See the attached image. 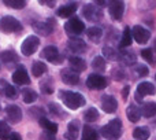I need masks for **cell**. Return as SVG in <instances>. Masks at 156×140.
I'll return each instance as SVG.
<instances>
[{"label": "cell", "mask_w": 156, "mask_h": 140, "mask_svg": "<svg viewBox=\"0 0 156 140\" xmlns=\"http://www.w3.org/2000/svg\"><path fill=\"white\" fill-rule=\"evenodd\" d=\"M59 95H60L62 102L65 103L70 110H77V109L82 107V106L85 105V98H83V95L78 94V92L62 91Z\"/></svg>", "instance_id": "1"}, {"label": "cell", "mask_w": 156, "mask_h": 140, "mask_svg": "<svg viewBox=\"0 0 156 140\" xmlns=\"http://www.w3.org/2000/svg\"><path fill=\"white\" fill-rule=\"evenodd\" d=\"M101 136L107 140H118L122 136V121L115 118L101 128Z\"/></svg>", "instance_id": "2"}, {"label": "cell", "mask_w": 156, "mask_h": 140, "mask_svg": "<svg viewBox=\"0 0 156 140\" xmlns=\"http://www.w3.org/2000/svg\"><path fill=\"white\" fill-rule=\"evenodd\" d=\"M0 30H2L3 33L21 32L22 25L16 18H14V17H11V15H5V17H3V18H0Z\"/></svg>", "instance_id": "3"}, {"label": "cell", "mask_w": 156, "mask_h": 140, "mask_svg": "<svg viewBox=\"0 0 156 140\" xmlns=\"http://www.w3.org/2000/svg\"><path fill=\"white\" fill-rule=\"evenodd\" d=\"M38 46H40V39L37 36H29L23 40L21 46V52L25 55V57H30L33 55L36 51H37Z\"/></svg>", "instance_id": "4"}, {"label": "cell", "mask_w": 156, "mask_h": 140, "mask_svg": "<svg viewBox=\"0 0 156 140\" xmlns=\"http://www.w3.org/2000/svg\"><path fill=\"white\" fill-rule=\"evenodd\" d=\"M65 30L70 36H80L85 30V25L78 17H73L65 24Z\"/></svg>", "instance_id": "5"}, {"label": "cell", "mask_w": 156, "mask_h": 140, "mask_svg": "<svg viewBox=\"0 0 156 140\" xmlns=\"http://www.w3.org/2000/svg\"><path fill=\"white\" fill-rule=\"evenodd\" d=\"M82 14H83V17H85L88 21L97 22V21H100V19L103 18V11L100 10V8H97L94 4H90V3L83 6Z\"/></svg>", "instance_id": "6"}, {"label": "cell", "mask_w": 156, "mask_h": 140, "mask_svg": "<svg viewBox=\"0 0 156 140\" xmlns=\"http://www.w3.org/2000/svg\"><path fill=\"white\" fill-rule=\"evenodd\" d=\"M86 87L93 91H99V89H104L107 87V81L100 74H90L86 78Z\"/></svg>", "instance_id": "7"}, {"label": "cell", "mask_w": 156, "mask_h": 140, "mask_svg": "<svg viewBox=\"0 0 156 140\" xmlns=\"http://www.w3.org/2000/svg\"><path fill=\"white\" fill-rule=\"evenodd\" d=\"M54 28H55L54 19H48L47 22H34V24H33L34 32L41 36H49L54 32Z\"/></svg>", "instance_id": "8"}, {"label": "cell", "mask_w": 156, "mask_h": 140, "mask_svg": "<svg viewBox=\"0 0 156 140\" xmlns=\"http://www.w3.org/2000/svg\"><path fill=\"white\" fill-rule=\"evenodd\" d=\"M132 37H134V40L138 44H145L149 40V37H151V33H149L148 29L137 25V26H134L132 29Z\"/></svg>", "instance_id": "9"}, {"label": "cell", "mask_w": 156, "mask_h": 140, "mask_svg": "<svg viewBox=\"0 0 156 140\" xmlns=\"http://www.w3.org/2000/svg\"><path fill=\"white\" fill-rule=\"evenodd\" d=\"M5 116H7V120L11 124H18L22 120V110L19 106L10 105L5 107Z\"/></svg>", "instance_id": "10"}, {"label": "cell", "mask_w": 156, "mask_h": 140, "mask_svg": "<svg viewBox=\"0 0 156 140\" xmlns=\"http://www.w3.org/2000/svg\"><path fill=\"white\" fill-rule=\"evenodd\" d=\"M60 78L67 85H77L80 83V73L74 72L71 69H63L60 73Z\"/></svg>", "instance_id": "11"}, {"label": "cell", "mask_w": 156, "mask_h": 140, "mask_svg": "<svg viewBox=\"0 0 156 140\" xmlns=\"http://www.w3.org/2000/svg\"><path fill=\"white\" fill-rule=\"evenodd\" d=\"M108 10H110V15L114 19L119 21L125 13V4L121 0H112V2L110 3V6H108Z\"/></svg>", "instance_id": "12"}, {"label": "cell", "mask_w": 156, "mask_h": 140, "mask_svg": "<svg viewBox=\"0 0 156 140\" xmlns=\"http://www.w3.org/2000/svg\"><path fill=\"white\" fill-rule=\"evenodd\" d=\"M101 107L107 114H112L118 109V102L112 95H104L101 98Z\"/></svg>", "instance_id": "13"}, {"label": "cell", "mask_w": 156, "mask_h": 140, "mask_svg": "<svg viewBox=\"0 0 156 140\" xmlns=\"http://www.w3.org/2000/svg\"><path fill=\"white\" fill-rule=\"evenodd\" d=\"M12 81L16 84V85H25V84L30 83V78H29V76H27V72L23 66H19V68L14 72Z\"/></svg>", "instance_id": "14"}, {"label": "cell", "mask_w": 156, "mask_h": 140, "mask_svg": "<svg viewBox=\"0 0 156 140\" xmlns=\"http://www.w3.org/2000/svg\"><path fill=\"white\" fill-rule=\"evenodd\" d=\"M67 48L70 50L71 52H74V54H81V52H83L86 50V44H85V41L81 40V39L73 37L67 41Z\"/></svg>", "instance_id": "15"}, {"label": "cell", "mask_w": 156, "mask_h": 140, "mask_svg": "<svg viewBox=\"0 0 156 140\" xmlns=\"http://www.w3.org/2000/svg\"><path fill=\"white\" fill-rule=\"evenodd\" d=\"M156 88L152 83H148V81H143V83L138 84L137 87V95L138 96H148V95H155Z\"/></svg>", "instance_id": "16"}, {"label": "cell", "mask_w": 156, "mask_h": 140, "mask_svg": "<svg viewBox=\"0 0 156 140\" xmlns=\"http://www.w3.org/2000/svg\"><path fill=\"white\" fill-rule=\"evenodd\" d=\"M41 57L44 59H47L48 62H58V59H59V51H58L56 47L48 46L41 51Z\"/></svg>", "instance_id": "17"}, {"label": "cell", "mask_w": 156, "mask_h": 140, "mask_svg": "<svg viewBox=\"0 0 156 140\" xmlns=\"http://www.w3.org/2000/svg\"><path fill=\"white\" fill-rule=\"evenodd\" d=\"M76 11H77V4L76 3H70V4H65L58 8L56 15L60 17V18H69V17H71Z\"/></svg>", "instance_id": "18"}, {"label": "cell", "mask_w": 156, "mask_h": 140, "mask_svg": "<svg viewBox=\"0 0 156 140\" xmlns=\"http://www.w3.org/2000/svg\"><path fill=\"white\" fill-rule=\"evenodd\" d=\"M78 135H80V122L77 120L71 121L67 127V132L65 133V138L69 140H77Z\"/></svg>", "instance_id": "19"}, {"label": "cell", "mask_w": 156, "mask_h": 140, "mask_svg": "<svg viewBox=\"0 0 156 140\" xmlns=\"http://www.w3.org/2000/svg\"><path fill=\"white\" fill-rule=\"evenodd\" d=\"M69 62H70V69L77 73L83 72L86 69V62L80 57H70L69 58Z\"/></svg>", "instance_id": "20"}, {"label": "cell", "mask_w": 156, "mask_h": 140, "mask_svg": "<svg viewBox=\"0 0 156 140\" xmlns=\"http://www.w3.org/2000/svg\"><path fill=\"white\" fill-rule=\"evenodd\" d=\"M126 114L130 122H138L141 118V110L136 105H130L126 110Z\"/></svg>", "instance_id": "21"}, {"label": "cell", "mask_w": 156, "mask_h": 140, "mask_svg": "<svg viewBox=\"0 0 156 140\" xmlns=\"http://www.w3.org/2000/svg\"><path fill=\"white\" fill-rule=\"evenodd\" d=\"M118 61L123 65H133L136 62V55L130 51H119V57H118Z\"/></svg>", "instance_id": "22"}, {"label": "cell", "mask_w": 156, "mask_h": 140, "mask_svg": "<svg viewBox=\"0 0 156 140\" xmlns=\"http://www.w3.org/2000/svg\"><path fill=\"white\" fill-rule=\"evenodd\" d=\"M38 124H40L48 133H51V135H55V133L58 132V124H55V122L47 120L45 117H43V118L38 120Z\"/></svg>", "instance_id": "23"}, {"label": "cell", "mask_w": 156, "mask_h": 140, "mask_svg": "<svg viewBox=\"0 0 156 140\" xmlns=\"http://www.w3.org/2000/svg\"><path fill=\"white\" fill-rule=\"evenodd\" d=\"M140 110H141V114H143L144 117H147V118L155 117L156 116V103H154V102L144 103Z\"/></svg>", "instance_id": "24"}, {"label": "cell", "mask_w": 156, "mask_h": 140, "mask_svg": "<svg viewBox=\"0 0 156 140\" xmlns=\"http://www.w3.org/2000/svg\"><path fill=\"white\" fill-rule=\"evenodd\" d=\"M149 136H151V132L145 127H138L133 131V138L136 140H148Z\"/></svg>", "instance_id": "25"}, {"label": "cell", "mask_w": 156, "mask_h": 140, "mask_svg": "<svg viewBox=\"0 0 156 140\" xmlns=\"http://www.w3.org/2000/svg\"><path fill=\"white\" fill-rule=\"evenodd\" d=\"M37 94H36V91H33L32 88H25L23 91H22V99H23L25 103H27V105H30V103H34L36 100H37Z\"/></svg>", "instance_id": "26"}, {"label": "cell", "mask_w": 156, "mask_h": 140, "mask_svg": "<svg viewBox=\"0 0 156 140\" xmlns=\"http://www.w3.org/2000/svg\"><path fill=\"white\" fill-rule=\"evenodd\" d=\"M101 36H103V30L100 29V28L97 26H93V28H89L88 29V37L90 41H93V43H99L100 40H101Z\"/></svg>", "instance_id": "27"}, {"label": "cell", "mask_w": 156, "mask_h": 140, "mask_svg": "<svg viewBox=\"0 0 156 140\" xmlns=\"http://www.w3.org/2000/svg\"><path fill=\"white\" fill-rule=\"evenodd\" d=\"M45 72H47V65L40 62V61H37V62H34L32 65V74L34 77H41Z\"/></svg>", "instance_id": "28"}, {"label": "cell", "mask_w": 156, "mask_h": 140, "mask_svg": "<svg viewBox=\"0 0 156 140\" xmlns=\"http://www.w3.org/2000/svg\"><path fill=\"white\" fill-rule=\"evenodd\" d=\"M99 135H97L96 129L90 127V125H85L82 132V140H97Z\"/></svg>", "instance_id": "29"}, {"label": "cell", "mask_w": 156, "mask_h": 140, "mask_svg": "<svg viewBox=\"0 0 156 140\" xmlns=\"http://www.w3.org/2000/svg\"><path fill=\"white\" fill-rule=\"evenodd\" d=\"M0 61H2L3 63L10 65V63L16 62V61H18V55H16L14 51H3L2 55H0Z\"/></svg>", "instance_id": "30"}, {"label": "cell", "mask_w": 156, "mask_h": 140, "mask_svg": "<svg viewBox=\"0 0 156 140\" xmlns=\"http://www.w3.org/2000/svg\"><path fill=\"white\" fill-rule=\"evenodd\" d=\"M132 29L130 28H125L123 33H122V37H121V47L125 48V47H129L132 44Z\"/></svg>", "instance_id": "31"}, {"label": "cell", "mask_w": 156, "mask_h": 140, "mask_svg": "<svg viewBox=\"0 0 156 140\" xmlns=\"http://www.w3.org/2000/svg\"><path fill=\"white\" fill-rule=\"evenodd\" d=\"M83 120H85L86 122H94L99 120V111H97L96 107H90L88 109V110L85 111V114H83Z\"/></svg>", "instance_id": "32"}, {"label": "cell", "mask_w": 156, "mask_h": 140, "mask_svg": "<svg viewBox=\"0 0 156 140\" xmlns=\"http://www.w3.org/2000/svg\"><path fill=\"white\" fill-rule=\"evenodd\" d=\"M11 136V128L5 121H0V140H8Z\"/></svg>", "instance_id": "33"}, {"label": "cell", "mask_w": 156, "mask_h": 140, "mask_svg": "<svg viewBox=\"0 0 156 140\" xmlns=\"http://www.w3.org/2000/svg\"><path fill=\"white\" fill-rule=\"evenodd\" d=\"M103 55L110 61H118L119 51H116L112 47H104V48H103Z\"/></svg>", "instance_id": "34"}, {"label": "cell", "mask_w": 156, "mask_h": 140, "mask_svg": "<svg viewBox=\"0 0 156 140\" xmlns=\"http://www.w3.org/2000/svg\"><path fill=\"white\" fill-rule=\"evenodd\" d=\"M141 57L149 63V65H156V57L154 55V51L151 48H145L141 51Z\"/></svg>", "instance_id": "35"}, {"label": "cell", "mask_w": 156, "mask_h": 140, "mask_svg": "<svg viewBox=\"0 0 156 140\" xmlns=\"http://www.w3.org/2000/svg\"><path fill=\"white\" fill-rule=\"evenodd\" d=\"M105 59L103 57H96L93 59V62H92V68L94 70H97V72H104L105 70Z\"/></svg>", "instance_id": "36"}, {"label": "cell", "mask_w": 156, "mask_h": 140, "mask_svg": "<svg viewBox=\"0 0 156 140\" xmlns=\"http://www.w3.org/2000/svg\"><path fill=\"white\" fill-rule=\"evenodd\" d=\"M40 88H41V92H43V94H47V95H49V94L54 92V85H52V81L49 80V78L41 81Z\"/></svg>", "instance_id": "37"}, {"label": "cell", "mask_w": 156, "mask_h": 140, "mask_svg": "<svg viewBox=\"0 0 156 140\" xmlns=\"http://www.w3.org/2000/svg\"><path fill=\"white\" fill-rule=\"evenodd\" d=\"M4 4L11 8L21 10V8H23L25 6H26V2H25V0H4Z\"/></svg>", "instance_id": "38"}, {"label": "cell", "mask_w": 156, "mask_h": 140, "mask_svg": "<svg viewBox=\"0 0 156 140\" xmlns=\"http://www.w3.org/2000/svg\"><path fill=\"white\" fill-rule=\"evenodd\" d=\"M4 95L10 99H14L16 96V88H14V85H10V84H5L4 85Z\"/></svg>", "instance_id": "39"}, {"label": "cell", "mask_w": 156, "mask_h": 140, "mask_svg": "<svg viewBox=\"0 0 156 140\" xmlns=\"http://www.w3.org/2000/svg\"><path fill=\"white\" fill-rule=\"evenodd\" d=\"M134 72L137 73L138 77H145V76L149 73V70H148V68H147V66H144V65H136Z\"/></svg>", "instance_id": "40"}, {"label": "cell", "mask_w": 156, "mask_h": 140, "mask_svg": "<svg viewBox=\"0 0 156 140\" xmlns=\"http://www.w3.org/2000/svg\"><path fill=\"white\" fill-rule=\"evenodd\" d=\"M29 113L32 114L33 117H37L38 120H40V118H43V117L45 116V111H44L41 107H32V109H30V110H29Z\"/></svg>", "instance_id": "41"}, {"label": "cell", "mask_w": 156, "mask_h": 140, "mask_svg": "<svg viewBox=\"0 0 156 140\" xmlns=\"http://www.w3.org/2000/svg\"><path fill=\"white\" fill-rule=\"evenodd\" d=\"M112 77H114V80H116V81L123 80V78H125V72H123V69H121V68L114 69V70H112Z\"/></svg>", "instance_id": "42"}, {"label": "cell", "mask_w": 156, "mask_h": 140, "mask_svg": "<svg viewBox=\"0 0 156 140\" xmlns=\"http://www.w3.org/2000/svg\"><path fill=\"white\" fill-rule=\"evenodd\" d=\"M49 111H51L54 116H62V109H60L58 105H55V103H51V105H49Z\"/></svg>", "instance_id": "43"}, {"label": "cell", "mask_w": 156, "mask_h": 140, "mask_svg": "<svg viewBox=\"0 0 156 140\" xmlns=\"http://www.w3.org/2000/svg\"><path fill=\"white\" fill-rule=\"evenodd\" d=\"M129 92H130V87H125L123 91H122V98H123V100L127 99V96H129Z\"/></svg>", "instance_id": "44"}, {"label": "cell", "mask_w": 156, "mask_h": 140, "mask_svg": "<svg viewBox=\"0 0 156 140\" xmlns=\"http://www.w3.org/2000/svg\"><path fill=\"white\" fill-rule=\"evenodd\" d=\"M10 140H22V138L18 135V133H11L10 136Z\"/></svg>", "instance_id": "45"}, {"label": "cell", "mask_w": 156, "mask_h": 140, "mask_svg": "<svg viewBox=\"0 0 156 140\" xmlns=\"http://www.w3.org/2000/svg\"><path fill=\"white\" fill-rule=\"evenodd\" d=\"M96 4H97V6H101V7H103V6H105L107 3H105L104 0H96Z\"/></svg>", "instance_id": "46"}, {"label": "cell", "mask_w": 156, "mask_h": 140, "mask_svg": "<svg viewBox=\"0 0 156 140\" xmlns=\"http://www.w3.org/2000/svg\"><path fill=\"white\" fill-rule=\"evenodd\" d=\"M154 50L156 51V39H155V41H154Z\"/></svg>", "instance_id": "47"}, {"label": "cell", "mask_w": 156, "mask_h": 140, "mask_svg": "<svg viewBox=\"0 0 156 140\" xmlns=\"http://www.w3.org/2000/svg\"><path fill=\"white\" fill-rule=\"evenodd\" d=\"M0 113H2V106H0Z\"/></svg>", "instance_id": "48"}, {"label": "cell", "mask_w": 156, "mask_h": 140, "mask_svg": "<svg viewBox=\"0 0 156 140\" xmlns=\"http://www.w3.org/2000/svg\"><path fill=\"white\" fill-rule=\"evenodd\" d=\"M155 78H156V76H155Z\"/></svg>", "instance_id": "49"}]
</instances>
